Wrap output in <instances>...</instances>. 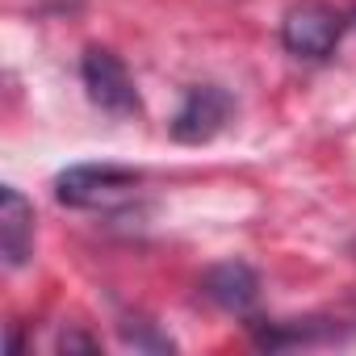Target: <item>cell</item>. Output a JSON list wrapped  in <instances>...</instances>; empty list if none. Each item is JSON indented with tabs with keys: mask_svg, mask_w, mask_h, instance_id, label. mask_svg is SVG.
<instances>
[{
	"mask_svg": "<svg viewBox=\"0 0 356 356\" xmlns=\"http://www.w3.org/2000/svg\"><path fill=\"white\" fill-rule=\"evenodd\" d=\"M143 176L118 163H72L55 176V197L67 210H118L134 197Z\"/></svg>",
	"mask_w": 356,
	"mask_h": 356,
	"instance_id": "obj_1",
	"label": "cell"
},
{
	"mask_svg": "<svg viewBox=\"0 0 356 356\" xmlns=\"http://www.w3.org/2000/svg\"><path fill=\"white\" fill-rule=\"evenodd\" d=\"M348 30V17L327 5V0H302V5H293L285 17H281V42L289 55L298 59H310V63H323L335 55L339 38Z\"/></svg>",
	"mask_w": 356,
	"mask_h": 356,
	"instance_id": "obj_2",
	"label": "cell"
},
{
	"mask_svg": "<svg viewBox=\"0 0 356 356\" xmlns=\"http://www.w3.org/2000/svg\"><path fill=\"white\" fill-rule=\"evenodd\" d=\"M80 80H84L88 101H92L101 113H109V118H134V113H143L134 76H130V67H126L109 47H88V51H84V59H80Z\"/></svg>",
	"mask_w": 356,
	"mask_h": 356,
	"instance_id": "obj_3",
	"label": "cell"
},
{
	"mask_svg": "<svg viewBox=\"0 0 356 356\" xmlns=\"http://www.w3.org/2000/svg\"><path fill=\"white\" fill-rule=\"evenodd\" d=\"M235 113V97L218 84H193L181 101V109H176L172 118V138L176 143H189V147H202L210 143L214 134H222V126L231 122Z\"/></svg>",
	"mask_w": 356,
	"mask_h": 356,
	"instance_id": "obj_4",
	"label": "cell"
},
{
	"mask_svg": "<svg viewBox=\"0 0 356 356\" xmlns=\"http://www.w3.org/2000/svg\"><path fill=\"white\" fill-rule=\"evenodd\" d=\"M34 206L22 189L0 185V256L5 268H22L34 256Z\"/></svg>",
	"mask_w": 356,
	"mask_h": 356,
	"instance_id": "obj_5",
	"label": "cell"
},
{
	"mask_svg": "<svg viewBox=\"0 0 356 356\" xmlns=\"http://www.w3.org/2000/svg\"><path fill=\"white\" fill-rule=\"evenodd\" d=\"M202 293H206L214 306L231 310V314H248V310L256 306V298H260V277H256L252 264H243V260H227V264H218V268L206 273Z\"/></svg>",
	"mask_w": 356,
	"mask_h": 356,
	"instance_id": "obj_6",
	"label": "cell"
}]
</instances>
